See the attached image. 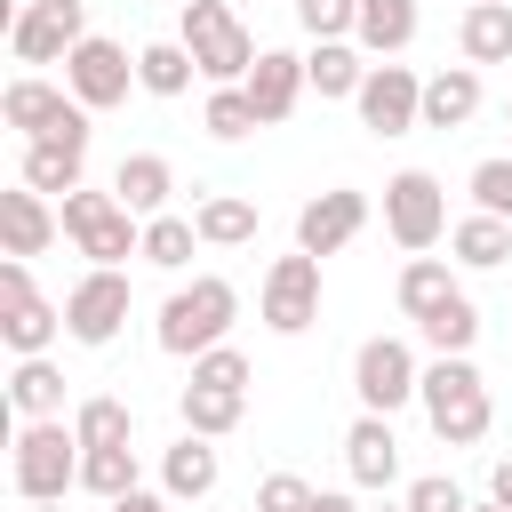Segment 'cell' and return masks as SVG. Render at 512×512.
<instances>
[{"instance_id":"1","label":"cell","mask_w":512,"mask_h":512,"mask_svg":"<svg viewBox=\"0 0 512 512\" xmlns=\"http://www.w3.org/2000/svg\"><path fill=\"white\" fill-rule=\"evenodd\" d=\"M232 320H240V288L224 272H192L184 288H168V304L152 320V344L168 360H200V352H216L232 336Z\"/></svg>"},{"instance_id":"2","label":"cell","mask_w":512,"mask_h":512,"mask_svg":"<svg viewBox=\"0 0 512 512\" xmlns=\"http://www.w3.org/2000/svg\"><path fill=\"white\" fill-rule=\"evenodd\" d=\"M416 408H424V424H432L440 448H472V440H488V424H496V400H488V376L472 368V352H464V360H432Z\"/></svg>"},{"instance_id":"3","label":"cell","mask_w":512,"mask_h":512,"mask_svg":"<svg viewBox=\"0 0 512 512\" xmlns=\"http://www.w3.org/2000/svg\"><path fill=\"white\" fill-rule=\"evenodd\" d=\"M80 432L72 416H40V424H16V448H8V480L24 504H64V488H80Z\"/></svg>"},{"instance_id":"4","label":"cell","mask_w":512,"mask_h":512,"mask_svg":"<svg viewBox=\"0 0 512 512\" xmlns=\"http://www.w3.org/2000/svg\"><path fill=\"white\" fill-rule=\"evenodd\" d=\"M176 40L192 48V64H200V80L208 88H240L248 72H256V32L224 8V0H184V16H176Z\"/></svg>"},{"instance_id":"5","label":"cell","mask_w":512,"mask_h":512,"mask_svg":"<svg viewBox=\"0 0 512 512\" xmlns=\"http://www.w3.org/2000/svg\"><path fill=\"white\" fill-rule=\"evenodd\" d=\"M56 216H64V240L88 256V264H128V256H144V216H128L120 208V192H64L56 200Z\"/></svg>"},{"instance_id":"6","label":"cell","mask_w":512,"mask_h":512,"mask_svg":"<svg viewBox=\"0 0 512 512\" xmlns=\"http://www.w3.org/2000/svg\"><path fill=\"white\" fill-rule=\"evenodd\" d=\"M0 120L24 136V144H40V136H64V144H88V104L72 96V88H56V80H40V72H16L8 88H0Z\"/></svg>"},{"instance_id":"7","label":"cell","mask_w":512,"mask_h":512,"mask_svg":"<svg viewBox=\"0 0 512 512\" xmlns=\"http://www.w3.org/2000/svg\"><path fill=\"white\" fill-rule=\"evenodd\" d=\"M416 392H424V360H416L408 336H368V344L352 352V400H360L368 416H400Z\"/></svg>"},{"instance_id":"8","label":"cell","mask_w":512,"mask_h":512,"mask_svg":"<svg viewBox=\"0 0 512 512\" xmlns=\"http://www.w3.org/2000/svg\"><path fill=\"white\" fill-rule=\"evenodd\" d=\"M384 232H392L408 256H424V248L448 240V192H440L432 168H400V176H384Z\"/></svg>"},{"instance_id":"9","label":"cell","mask_w":512,"mask_h":512,"mask_svg":"<svg viewBox=\"0 0 512 512\" xmlns=\"http://www.w3.org/2000/svg\"><path fill=\"white\" fill-rule=\"evenodd\" d=\"M56 336H64V304H48V296L32 288V264L8 256V264H0V344H8L16 360H40Z\"/></svg>"},{"instance_id":"10","label":"cell","mask_w":512,"mask_h":512,"mask_svg":"<svg viewBox=\"0 0 512 512\" xmlns=\"http://www.w3.org/2000/svg\"><path fill=\"white\" fill-rule=\"evenodd\" d=\"M256 320L272 328V336H304L312 320H320V256H272L264 264V280H256Z\"/></svg>"},{"instance_id":"11","label":"cell","mask_w":512,"mask_h":512,"mask_svg":"<svg viewBox=\"0 0 512 512\" xmlns=\"http://www.w3.org/2000/svg\"><path fill=\"white\" fill-rule=\"evenodd\" d=\"M88 40V0H24L8 16V56L16 64H64Z\"/></svg>"},{"instance_id":"12","label":"cell","mask_w":512,"mask_h":512,"mask_svg":"<svg viewBox=\"0 0 512 512\" xmlns=\"http://www.w3.org/2000/svg\"><path fill=\"white\" fill-rule=\"evenodd\" d=\"M120 328H128V272L88 264V272L64 288V336H72V344H112Z\"/></svg>"},{"instance_id":"13","label":"cell","mask_w":512,"mask_h":512,"mask_svg":"<svg viewBox=\"0 0 512 512\" xmlns=\"http://www.w3.org/2000/svg\"><path fill=\"white\" fill-rule=\"evenodd\" d=\"M64 88H72L88 112H112V104H128V88H136V56H128L120 40L88 32V40L64 56Z\"/></svg>"},{"instance_id":"14","label":"cell","mask_w":512,"mask_h":512,"mask_svg":"<svg viewBox=\"0 0 512 512\" xmlns=\"http://www.w3.org/2000/svg\"><path fill=\"white\" fill-rule=\"evenodd\" d=\"M360 128L368 136H408V128H424V80L408 72V64H368V80H360Z\"/></svg>"},{"instance_id":"15","label":"cell","mask_w":512,"mask_h":512,"mask_svg":"<svg viewBox=\"0 0 512 512\" xmlns=\"http://www.w3.org/2000/svg\"><path fill=\"white\" fill-rule=\"evenodd\" d=\"M360 232H368V192H352V184H328V192H312L296 208V248L304 256H336Z\"/></svg>"},{"instance_id":"16","label":"cell","mask_w":512,"mask_h":512,"mask_svg":"<svg viewBox=\"0 0 512 512\" xmlns=\"http://www.w3.org/2000/svg\"><path fill=\"white\" fill-rule=\"evenodd\" d=\"M344 472H352V488H392L400 480V432H392V416H352L344 424Z\"/></svg>"},{"instance_id":"17","label":"cell","mask_w":512,"mask_h":512,"mask_svg":"<svg viewBox=\"0 0 512 512\" xmlns=\"http://www.w3.org/2000/svg\"><path fill=\"white\" fill-rule=\"evenodd\" d=\"M240 88H248L256 120H264V128H280V120L304 104V88H312V80H304V56H296V48H264V56H256V72H248Z\"/></svg>"},{"instance_id":"18","label":"cell","mask_w":512,"mask_h":512,"mask_svg":"<svg viewBox=\"0 0 512 512\" xmlns=\"http://www.w3.org/2000/svg\"><path fill=\"white\" fill-rule=\"evenodd\" d=\"M216 480H224L216 440L184 432V440H168V448H160V496H168V504H200V496H216Z\"/></svg>"},{"instance_id":"19","label":"cell","mask_w":512,"mask_h":512,"mask_svg":"<svg viewBox=\"0 0 512 512\" xmlns=\"http://www.w3.org/2000/svg\"><path fill=\"white\" fill-rule=\"evenodd\" d=\"M0 232H8V256H48V240L64 232V216L48 208V192H32V184H16V192H0Z\"/></svg>"},{"instance_id":"20","label":"cell","mask_w":512,"mask_h":512,"mask_svg":"<svg viewBox=\"0 0 512 512\" xmlns=\"http://www.w3.org/2000/svg\"><path fill=\"white\" fill-rule=\"evenodd\" d=\"M112 192H120V208L128 216H168V192H176V168H168V152H128L120 168H112Z\"/></svg>"},{"instance_id":"21","label":"cell","mask_w":512,"mask_h":512,"mask_svg":"<svg viewBox=\"0 0 512 512\" xmlns=\"http://www.w3.org/2000/svg\"><path fill=\"white\" fill-rule=\"evenodd\" d=\"M304 80H312L320 104L360 96V80H368V48H360V40H312V48H304Z\"/></svg>"},{"instance_id":"22","label":"cell","mask_w":512,"mask_h":512,"mask_svg":"<svg viewBox=\"0 0 512 512\" xmlns=\"http://www.w3.org/2000/svg\"><path fill=\"white\" fill-rule=\"evenodd\" d=\"M456 48H464L472 72L480 64H512V0H472L456 16Z\"/></svg>"},{"instance_id":"23","label":"cell","mask_w":512,"mask_h":512,"mask_svg":"<svg viewBox=\"0 0 512 512\" xmlns=\"http://www.w3.org/2000/svg\"><path fill=\"white\" fill-rule=\"evenodd\" d=\"M24 184H32V192H48V200L80 192V184H88V144H64V136L24 144Z\"/></svg>"},{"instance_id":"24","label":"cell","mask_w":512,"mask_h":512,"mask_svg":"<svg viewBox=\"0 0 512 512\" xmlns=\"http://www.w3.org/2000/svg\"><path fill=\"white\" fill-rule=\"evenodd\" d=\"M392 296H400V312H408V320H432L440 304H456V296H464V280H456V264H448V256H408Z\"/></svg>"},{"instance_id":"25","label":"cell","mask_w":512,"mask_h":512,"mask_svg":"<svg viewBox=\"0 0 512 512\" xmlns=\"http://www.w3.org/2000/svg\"><path fill=\"white\" fill-rule=\"evenodd\" d=\"M472 112H480V72H472V64H440V72L424 80V128L448 136V128H464Z\"/></svg>"},{"instance_id":"26","label":"cell","mask_w":512,"mask_h":512,"mask_svg":"<svg viewBox=\"0 0 512 512\" xmlns=\"http://www.w3.org/2000/svg\"><path fill=\"white\" fill-rule=\"evenodd\" d=\"M192 224H200V248H248L256 240V200L248 192H200Z\"/></svg>"},{"instance_id":"27","label":"cell","mask_w":512,"mask_h":512,"mask_svg":"<svg viewBox=\"0 0 512 512\" xmlns=\"http://www.w3.org/2000/svg\"><path fill=\"white\" fill-rule=\"evenodd\" d=\"M8 408L24 416V424H40V416H64V368L40 352V360H16L8 368Z\"/></svg>"},{"instance_id":"28","label":"cell","mask_w":512,"mask_h":512,"mask_svg":"<svg viewBox=\"0 0 512 512\" xmlns=\"http://www.w3.org/2000/svg\"><path fill=\"white\" fill-rule=\"evenodd\" d=\"M512 256V224H496V216H456L448 224V264H464V272H496Z\"/></svg>"},{"instance_id":"29","label":"cell","mask_w":512,"mask_h":512,"mask_svg":"<svg viewBox=\"0 0 512 512\" xmlns=\"http://www.w3.org/2000/svg\"><path fill=\"white\" fill-rule=\"evenodd\" d=\"M416 24H424V8H416V0H360V32H352V40H360L368 56H384V64H392V56L416 40Z\"/></svg>"},{"instance_id":"30","label":"cell","mask_w":512,"mask_h":512,"mask_svg":"<svg viewBox=\"0 0 512 512\" xmlns=\"http://www.w3.org/2000/svg\"><path fill=\"white\" fill-rule=\"evenodd\" d=\"M176 416H184V432H200V440H224V432H240V416H248V392H208V384H184V392H176Z\"/></svg>"},{"instance_id":"31","label":"cell","mask_w":512,"mask_h":512,"mask_svg":"<svg viewBox=\"0 0 512 512\" xmlns=\"http://www.w3.org/2000/svg\"><path fill=\"white\" fill-rule=\"evenodd\" d=\"M72 432H80V448H136V408L112 392H88L72 408Z\"/></svg>"},{"instance_id":"32","label":"cell","mask_w":512,"mask_h":512,"mask_svg":"<svg viewBox=\"0 0 512 512\" xmlns=\"http://www.w3.org/2000/svg\"><path fill=\"white\" fill-rule=\"evenodd\" d=\"M192 80H200V64H192L184 40H152V48H136V88H144V96H184Z\"/></svg>"},{"instance_id":"33","label":"cell","mask_w":512,"mask_h":512,"mask_svg":"<svg viewBox=\"0 0 512 512\" xmlns=\"http://www.w3.org/2000/svg\"><path fill=\"white\" fill-rule=\"evenodd\" d=\"M80 488H88L96 504H120V496H136V488H144V464H136V448H88V456H80Z\"/></svg>"},{"instance_id":"34","label":"cell","mask_w":512,"mask_h":512,"mask_svg":"<svg viewBox=\"0 0 512 512\" xmlns=\"http://www.w3.org/2000/svg\"><path fill=\"white\" fill-rule=\"evenodd\" d=\"M416 336L432 344V360H464V352L480 344V304H472V296H456V304H440L432 320H416Z\"/></svg>"},{"instance_id":"35","label":"cell","mask_w":512,"mask_h":512,"mask_svg":"<svg viewBox=\"0 0 512 512\" xmlns=\"http://www.w3.org/2000/svg\"><path fill=\"white\" fill-rule=\"evenodd\" d=\"M192 248H200V224H192V216H152V224H144V264L184 272V264H192Z\"/></svg>"},{"instance_id":"36","label":"cell","mask_w":512,"mask_h":512,"mask_svg":"<svg viewBox=\"0 0 512 512\" xmlns=\"http://www.w3.org/2000/svg\"><path fill=\"white\" fill-rule=\"evenodd\" d=\"M464 192H472V208H480V216L512 224V152H488V160L464 176Z\"/></svg>"},{"instance_id":"37","label":"cell","mask_w":512,"mask_h":512,"mask_svg":"<svg viewBox=\"0 0 512 512\" xmlns=\"http://www.w3.org/2000/svg\"><path fill=\"white\" fill-rule=\"evenodd\" d=\"M200 128H208L216 144H240V136H248V128H264V120H256V104H248V88H208Z\"/></svg>"},{"instance_id":"38","label":"cell","mask_w":512,"mask_h":512,"mask_svg":"<svg viewBox=\"0 0 512 512\" xmlns=\"http://www.w3.org/2000/svg\"><path fill=\"white\" fill-rule=\"evenodd\" d=\"M296 24L312 40H352L360 32V0H296Z\"/></svg>"},{"instance_id":"39","label":"cell","mask_w":512,"mask_h":512,"mask_svg":"<svg viewBox=\"0 0 512 512\" xmlns=\"http://www.w3.org/2000/svg\"><path fill=\"white\" fill-rule=\"evenodd\" d=\"M192 384H208V392H248V352H240V344L200 352V360H192Z\"/></svg>"},{"instance_id":"40","label":"cell","mask_w":512,"mask_h":512,"mask_svg":"<svg viewBox=\"0 0 512 512\" xmlns=\"http://www.w3.org/2000/svg\"><path fill=\"white\" fill-rule=\"evenodd\" d=\"M400 504H408V512H472V496H464L448 472H416V480L400 488Z\"/></svg>"},{"instance_id":"41","label":"cell","mask_w":512,"mask_h":512,"mask_svg":"<svg viewBox=\"0 0 512 512\" xmlns=\"http://www.w3.org/2000/svg\"><path fill=\"white\" fill-rule=\"evenodd\" d=\"M248 512H312V480H296V472H264Z\"/></svg>"},{"instance_id":"42","label":"cell","mask_w":512,"mask_h":512,"mask_svg":"<svg viewBox=\"0 0 512 512\" xmlns=\"http://www.w3.org/2000/svg\"><path fill=\"white\" fill-rule=\"evenodd\" d=\"M104 512H176L160 488H136V496H120V504H104Z\"/></svg>"},{"instance_id":"43","label":"cell","mask_w":512,"mask_h":512,"mask_svg":"<svg viewBox=\"0 0 512 512\" xmlns=\"http://www.w3.org/2000/svg\"><path fill=\"white\" fill-rule=\"evenodd\" d=\"M488 496L512 512V456H496V464H488Z\"/></svg>"},{"instance_id":"44","label":"cell","mask_w":512,"mask_h":512,"mask_svg":"<svg viewBox=\"0 0 512 512\" xmlns=\"http://www.w3.org/2000/svg\"><path fill=\"white\" fill-rule=\"evenodd\" d=\"M312 512H360V504H352L344 488H312Z\"/></svg>"},{"instance_id":"45","label":"cell","mask_w":512,"mask_h":512,"mask_svg":"<svg viewBox=\"0 0 512 512\" xmlns=\"http://www.w3.org/2000/svg\"><path fill=\"white\" fill-rule=\"evenodd\" d=\"M472 512H504V504H496V496H480V504H472Z\"/></svg>"},{"instance_id":"46","label":"cell","mask_w":512,"mask_h":512,"mask_svg":"<svg viewBox=\"0 0 512 512\" xmlns=\"http://www.w3.org/2000/svg\"><path fill=\"white\" fill-rule=\"evenodd\" d=\"M24 512H64V504H24Z\"/></svg>"},{"instance_id":"47","label":"cell","mask_w":512,"mask_h":512,"mask_svg":"<svg viewBox=\"0 0 512 512\" xmlns=\"http://www.w3.org/2000/svg\"><path fill=\"white\" fill-rule=\"evenodd\" d=\"M376 512H408V504H376Z\"/></svg>"},{"instance_id":"48","label":"cell","mask_w":512,"mask_h":512,"mask_svg":"<svg viewBox=\"0 0 512 512\" xmlns=\"http://www.w3.org/2000/svg\"><path fill=\"white\" fill-rule=\"evenodd\" d=\"M504 120H512V104H504Z\"/></svg>"}]
</instances>
